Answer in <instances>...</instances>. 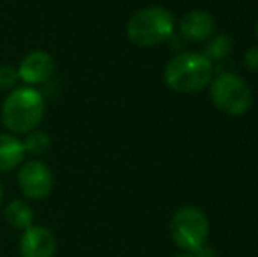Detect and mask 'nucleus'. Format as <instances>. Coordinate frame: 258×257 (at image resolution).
Here are the masks:
<instances>
[{
  "instance_id": "obj_1",
  "label": "nucleus",
  "mask_w": 258,
  "mask_h": 257,
  "mask_svg": "<svg viewBox=\"0 0 258 257\" xmlns=\"http://www.w3.org/2000/svg\"><path fill=\"white\" fill-rule=\"evenodd\" d=\"M46 102L42 93L34 86H16L4 99L0 120L9 134L21 136L35 130L44 118Z\"/></svg>"
},
{
  "instance_id": "obj_2",
  "label": "nucleus",
  "mask_w": 258,
  "mask_h": 257,
  "mask_svg": "<svg viewBox=\"0 0 258 257\" xmlns=\"http://www.w3.org/2000/svg\"><path fill=\"white\" fill-rule=\"evenodd\" d=\"M163 79L167 86L177 93L201 92L213 79V64L202 53H177L165 65Z\"/></svg>"
},
{
  "instance_id": "obj_3",
  "label": "nucleus",
  "mask_w": 258,
  "mask_h": 257,
  "mask_svg": "<svg viewBox=\"0 0 258 257\" xmlns=\"http://www.w3.org/2000/svg\"><path fill=\"white\" fill-rule=\"evenodd\" d=\"M174 34V16L169 9L151 6L139 9L126 23V35L136 46L153 48L167 42Z\"/></svg>"
},
{
  "instance_id": "obj_4",
  "label": "nucleus",
  "mask_w": 258,
  "mask_h": 257,
  "mask_svg": "<svg viewBox=\"0 0 258 257\" xmlns=\"http://www.w3.org/2000/svg\"><path fill=\"white\" fill-rule=\"evenodd\" d=\"M211 99L225 115L241 117L251 106V90L241 76L223 72L211 81Z\"/></svg>"
},
{
  "instance_id": "obj_5",
  "label": "nucleus",
  "mask_w": 258,
  "mask_h": 257,
  "mask_svg": "<svg viewBox=\"0 0 258 257\" xmlns=\"http://www.w3.org/2000/svg\"><path fill=\"white\" fill-rule=\"evenodd\" d=\"M209 234V220L202 210L195 206L179 208L170 220V236L172 241L183 250L194 254L206 243Z\"/></svg>"
},
{
  "instance_id": "obj_6",
  "label": "nucleus",
  "mask_w": 258,
  "mask_h": 257,
  "mask_svg": "<svg viewBox=\"0 0 258 257\" xmlns=\"http://www.w3.org/2000/svg\"><path fill=\"white\" fill-rule=\"evenodd\" d=\"M18 185L21 194L30 201L46 199L53 190V173L46 162L32 159L18 169Z\"/></svg>"
},
{
  "instance_id": "obj_7",
  "label": "nucleus",
  "mask_w": 258,
  "mask_h": 257,
  "mask_svg": "<svg viewBox=\"0 0 258 257\" xmlns=\"http://www.w3.org/2000/svg\"><path fill=\"white\" fill-rule=\"evenodd\" d=\"M16 69L20 81H23L25 86L35 88V86L44 85L53 78L54 71H56V64L48 52L35 49V52L25 55V59L21 60Z\"/></svg>"
},
{
  "instance_id": "obj_8",
  "label": "nucleus",
  "mask_w": 258,
  "mask_h": 257,
  "mask_svg": "<svg viewBox=\"0 0 258 257\" xmlns=\"http://www.w3.org/2000/svg\"><path fill=\"white\" fill-rule=\"evenodd\" d=\"M20 254L21 257H54L56 240L51 229L35 224L27 227L20 238Z\"/></svg>"
},
{
  "instance_id": "obj_9",
  "label": "nucleus",
  "mask_w": 258,
  "mask_h": 257,
  "mask_svg": "<svg viewBox=\"0 0 258 257\" xmlns=\"http://www.w3.org/2000/svg\"><path fill=\"white\" fill-rule=\"evenodd\" d=\"M179 34L183 39L191 42L209 41L214 34V20L206 11L186 13L179 21Z\"/></svg>"
},
{
  "instance_id": "obj_10",
  "label": "nucleus",
  "mask_w": 258,
  "mask_h": 257,
  "mask_svg": "<svg viewBox=\"0 0 258 257\" xmlns=\"http://www.w3.org/2000/svg\"><path fill=\"white\" fill-rule=\"evenodd\" d=\"M25 148L18 136L0 132V173H9L25 162Z\"/></svg>"
},
{
  "instance_id": "obj_11",
  "label": "nucleus",
  "mask_w": 258,
  "mask_h": 257,
  "mask_svg": "<svg viewBox=\"0 0 258 257\" xmlns=\"http://www.w3.org/2000/svg\"><path fill=\"white\" fill-rule=\"evenodd\" d=\"M4 217L13 229L25 231L34 224V210L27 201H21V199L11 201L4 210Z\"/></svg>"
},
{
  "instance_id": "obj_12",
  "label": "nucleus",
  "mask_w": 258,
  "mask_h": 257,
  "mask_svg": "<svg viewBox=\"0 0 258 257\" xmlns=\"http://www.w3.org/2000/svg\"><path fill=\"white\" fill-rule=\"evenodd\" d=\"M21 143H23L25 153H30L32 157H42L51 148V137L44 130L35 129L25 134V139H21Z\"/></svg>"
},
{
  "instance_id": "obj_13",
  "label": "nucleus",
  "mask_w": 258,
  "mask_h": 257,
  "mask_svg": "<svg viewBox=\"0 0 258 257\" xmlns=\"http://www.w3.org/2000/svg\"><path fill=\"white\" fill-rule=\"evenodd\" d=\"M232 46H234V42H232V39L228 37L227 34L213 35V37L207 41L206 49H204L202 55H204L211 64L220 62V60L227 59L228 53L232 52Z\"/></svg>"
},
{
  "instance_id": "obj_14",
  "label": "nucleus",
  "mask_w": 258,
  "mask_h": 257,
  "mask_svg": "<svg viewBox=\"0 0 258 257\" xmlns=\"http://www.w3.org/2000/svg\"><path fill=\"white\" fill-rule=\"evenodd\" d=\"M18 81V69L13 65H0V90H13L16 88Z\"/></svg>"
},
{
  "instance_id": "obj_15",
  "label": "nucleus",
  "mask_w": 258,
  "mask_h": 257,
  "mask_svg": "<svg viewBox=\"0 0 258 257\" xmlns=\"http://www.w3.org/2000/svg\"><path fill=\"white\" fill-rule=\"evenodd\" d=\"M244 64L251 72H258V46H253L251 49L246 52Z\"/></svg>"
},
{
  "instance_id": "obj_16",
  "label": "nucleus",
  "mask_w": 258,
  "mask_h": 257,
  "mask_svg": "<svg viewBox=\"0 0 258 257\" xmlns=\"http://www.w3.org/2000/svg\"><path fill=\"white\" fill-rule=\"evenodd\" d=\"M194 257H216V254H214V250H211L209 247L202 245L201 248H197V250L194 252Z\"/></svg>"
},
{
  "instance_id": "obj_17",
  "label": "nucleus",
  "mask_w": 258,
  "mask_h": 257,
  "mask_svg": "<svg viewBox=\"0 0 258 257\" xmlns=\"http://www.w3.org/2000/svg\"><path fill=\"white\" fill-rule=\"evenodd\" d=\"M2 202H4V185L0 182V206H2Z\"/></svg>"
},
{
  "instance_id": "obj_18",
  "label": "nucleus",
  "mask_w": 258,
  "mask_h": 257,
  "mask_svg": "<svg viewBox=\"0 0 258 257\" xmlns=\"http://www.w3.org/2000/svg\"><path fill=\"white\" fill-rule=\"evenodd\" d=\"M174 257H194V254H181V255H174Z\"/></svg>"
},
{
  "instance_id": "obj_19",
  "label": "nucleus",
  "mask_w": 258,
  "mask_h": 257,
  "mask_svg": "<svg viewBox=\"0 0 258 257\" xmlns=\"http://www.w3.org/2000/svg\"><path fill=\"white\" fill-rule=\"evenodd\" d=\"M256 35H258V25H256Z\"/></svg>"
}]
</instances>
